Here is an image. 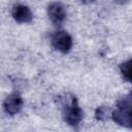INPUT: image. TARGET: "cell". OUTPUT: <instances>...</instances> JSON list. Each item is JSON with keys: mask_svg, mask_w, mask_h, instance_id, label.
<instances>
[{"mask_svg": "<svg viewBox=\"0 0 132 132\" xmlns=\"http://www.w3.org/2000/svg\"><path fill=\"white\" fill-rule=\"evenodd\" d=\"M62 114L66 124L76 127L82 120L84 112L78 105L77 99L71 95L66 94L62 99Z\"/></svg>", "mask_w": 132, "mask_h": 132, "instance_id": "1", "label": "cell"}, {"mask_svg": "<svg viewBox=\"0 0 132 132\" xmlns=\"http://www.w3.org/2000/svg\"><path fill=\"white\" fill-rule=\"evenodd\" d=\"M92 1H94V0H81L82 3H90V2H92Z\"/></svg>", "mask_w": 132, "mask_h": 132, "instance_id": "10", "label": "cell"}, {"mask_svg": "<svg viewBox=\"0 0 132 132\" xmlns=\"http://www.w3.org/2000/svg\"><path fill=\"white\" fill-rule=\"evenodd\" d=\"M111 109L108 106H99L95 111V118L99 121H106L111 118Z\"/></svg>", "mask_w": 132, "mask_h": 132, "instance_id": "7", "label": "cell"}, {"mask_svg": "<svg viewBox=\"0 0 132 132\" xmlns=\"http://www.w3.org/2000/svg\"><path fill=\"white\" fill-rule=\"evenodd\" d=\"M113 1L117 2L118 4H122V5H123V4H127L130 0H113Z\"/></svg>", "mask_w": 132, "mask_h": 132, "instance_id": "9", "label": "cell"}, {"mask_svg": "<svg viewBox=\"0 0 132 132\" xmlns=\"http://www.w3.org/2000/svg\"><path fill=\"white\" fill-rule=\"evenodd\" d=\"M118 105L119 106H122V107H125V108H127V109H129V110L132 111V93L130 95H128L127 97H125L124 99H122L119 102Z\"/></svg>", "mask_w": 132, "mask_h": 132, "instance_id": "8", "label": "cell"}, {"mask_svg": "<svg viewBox=\"0 0 132 132\" xmlns=\"http://www.w3.org/2000/svg\"><path fill=\"white\" fill-rule=\"evenodd\" d=\"M120 70L123 75V77L132 84V59H129L125 62H123L120 65Z\"/></svg>", "mask_w": 132, "mask_h": 132, "instance_id": "6", "label": "cell"}, {"mask_svg": "<svg viewBox=\"0 0 132 132\" xmlns=\"http://www.w3.org/2000/svg\"><path fill=\"white\" fill-rule=\"evenodd\" d=\"M51 42L52 45L54 46L55 50L59 51L62 54H67L70 52L72 47V38L69 35L68 32L66 31H56L52 37H51Z\"/></svg>", "mask_w": 132, "mask_h": 132, "instance_id": "2", "label": "cell"}, {"mask_svg": "<svg viewBox=\"0 0 132 132\" xmlns=\"http://www.w3.org/2000/svg\"><path fill=\"white\" fill-rule=\"evenodd\" d=\"M12 18L18 23H30L33 19V14L30 10V8L24 4H18L14 5L11 11Z\"/></svg>", "mask_w": 132, "mask_h": 132, "instance_id": "5", "label": "cell"}, {"mask_svg": "<svg viewBox=\"0 0 132 132\" xmlns=\"http://www.w3.org/2000/svg\"><path fill=\"white\" fill-rule=\"evenodd\" d=\"M23 104H24V102H23L22 97L19 94L13 93L5 98V100L3 102V108L7 114L14 116L15 113L20 112V110L23 107Z\"/></svg>", "mask_w": 132, "mask_h": 132, "instance_id": "4", "label": "cell"}, {"mask_svg": "<svg viewBox=\"0 0 132 132\" xmlns=\"http://www.w3.org/2000/svg\"><path fill=\"white\" fill-rule=\"evenodd\" d=\"M47 15L55 27H61L66 20L65 7L59 2H53L47 6Z\"/></svg>", "mask_w": 132, "mask_h": 132, "instance_id": "3", "label": "cell"}]
</instances>
